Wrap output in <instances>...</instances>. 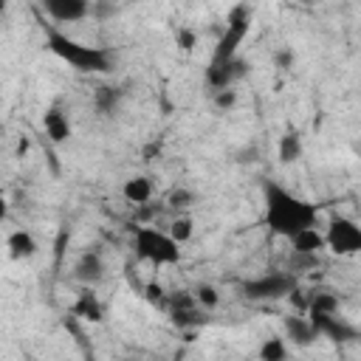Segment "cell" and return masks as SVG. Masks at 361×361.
Segmentation results:
<instances>
[{
    "instance_id": "6da1fadb",
    "label": "cell",
    "mask_w": 361,
    "mask_h": 361,
    "mask_svg": "<svg viewBox=\"0 0 361 361\" xmlns=\"http://www.w3.org/2000/svg\"><path fill=\"white\" fill-rule=\"evenodd\" d=\"M265 223L276 237L290 240L296 231L319 223L316 203H307L305 197L288 192L279 183L265 186Z\"/></svg>"
},
{
    "instance_id": "7a4b0ae2",
    "label": "cell",
    "mask_w": 361,
    "mask_h": 361,
    "mask_svg": "<svg viewBox=\"0 0 361 361\" xmlns=\"http://www.w3.org/2000/svg\"><path fill=\"white\" fill-rule=\"evenodd\" d=\"M48 48L62 59L68 62L71 68L76 71H85V73H110L113 71V59H110V51L99 48V45H85L56 28H48Z\"/></svg>"
},
{
    "instance_id": "3957f363",
    "label": "cell",
    "mask_w": 361,
    "mask_h": 361,
    "mask_svg": "<svg viewBox=\"0 0 361 361\" xmlns=\"http://www.w3.org/2000/svg\"><path fill=\"white\" fill-rule=\"evenodd\" d=\"M133 251L138 259L155 265V268H166V265H178L180 262V243L169 234L155 228L152 223L135 226L133 231Z\"/></svg>"
},
{
    "instance_id": "277c9868",
    "label": "cell",
    "mask_w": 361,
    "mask_h": 361,
    "mask_svg": "<svg viewBox=\"0 0 361 361\" xmlns=\"http://www.w3.org/2000/svg\"><path fill=\"white\" fill-rule=\"evenodd\" d=\"M293 288H296V279L290 271H265L243 282V296L251 302H276L290 296Z\"/></svg>"
},
{
    "instance_id": "5b68a950",
    "label": "cell",
    "mask_w": 361,
    "mask_h": 361,
    "mask_svg": "<svg viewBox=\"0 0 361 361\" xmlns=\"http://www.w3.org/2000/svg\"><path fill=\"white\" fill-rule=\"evenodd\" d=\"M327 237V251L338 257H355L361 254V223H355L347 214H333L324 228Z\"/></svg>"
},
{
    "instance_id": "8992f818",
    "label": "cell",
    "mask_w": 361,
    "mask_h": 361,
    "mask_svg": "<svg viewBox=\"0 0 361 361\" xmlns=\"http://www.w3.org/2000/svg\"><path fill=\"white\" fill-rule=\"evenodd\" d=\"M248 28H251V14L245 6H234L226 17V28H223V37L217 39V48H214V56L212 62H226V59H234L243 39L248 37Z\"/></svg>"
},
{
    "instance_id": "52a82bcc",
    "label": "cell",
    "mask_w": 361,
    "mask_h": 361,
    "mask_svg": "<svg viewBox=\"0 0 361 361\" xmlns=\"http://www.w3.org/2000/svg\"><path fill=\"white\" fill-rule=\"evenodd\" d=\"M54 23H82L90 14V0H39Z\"/></svg>"
},
{
    "instance_id": "ba28073f",
    "label": "cell",
    "mask_w": 361,
    "mask_h": 361,
    "mask_svg": "<svg viewBox=\"0 0 361 361\" xmlns=\"http://www.w3.org/2000/svg\"><path fill=\"white\" fill-rule=\"evenodd\" d=\"M282 330H285L288 344H293V347H310V344L319 338V333H316V327H313V322H310L307 313H305V316H299V313L285 316Z\"/></svg>"
},
{
    "instance_id": "9c48e42d",
    "label": "cell",
    "mask_w": 361,
    "mask_h": 361,
    "mask_svg": "<svg viewBox=\"0 0 361 361\" xmlns=\"http://www.w3.org/2000/svg\"><path fill=\"white\" fill-rule=\"evenodd\" d=\"M243 76V62L234 56V59H226V62H212L206 68V82L212 90H220V87H228L234 85L237 79Z\"/></svg>"
},
{
    "instance_id": "30bf717a",
    "label": "cell",
    "mask_w": 361,
    "mask_h": 361,
    "mask_svg": "<svg viewBox=\"0 0 361 361\" xmlns=\"http://www.w3.org/2000/svg\"><path fill=\"white\" fill-rule=\"evenodd\" d=\"M288 243H290L293 254H316L319 257L322 251H327V237H324V231L319 226H307V228L296 231Z\"/></svg>"
},
{
    "instance_id": "8fae6325",
    "label": "cell",
    "mask_w": 361,
    "mask_h": 361,
    "mask_svg": "<svg viewBox=\"0 0 361 361\" xmlns=\"http://www.w3.org/2000/svg\"><path fill=\"white\" fill-rule=\"evenodd\" d=\"M152 195H155V186H152V178H147V175H133L121 183V197L135 209L147 206L152 200Z\"/></svg>"
},
{
    "instance_id": "7c38bea8",
    "label": "cell",
    "mask_w": 361,
    "mask_h": 361,
    "mask_svg": "<svg viewBox=\"0 0 361 361\" xmlns=\"http://www.w3.org/2000/svg\"><path fill=\"white\" fill-rule=\"evenodd\" d=\"M73 276L82 282V285H96L104 279V259L99 251H85L76 265H73Z\"/></svg>"
},
{
    "instance_id": "4fadbf2b",
    "label": "cell",
    "mask_w": 361,
    "mask_h": 361,
    "mask_svg": "<svg viewBox=\"0 0 361 361\" xmlns=\"http://www.w3.org/2000/svg\"><path fill=\"white\" fill-rule=\"evenodd\" d=\"M42 130H45V135H48V141L51 144H65L68 138H71V118L65 116V110H59V107H51V110H45V116H42Z\"/></svg>"
},
{
    "instance_id": "5bb4252c",
    "label": "cell",
    "mask_w": 361,
    "mask_h": 361,
    "mask_svg": "<svg viewBox=\"0 0 361 361\" xmlns=\"http://www.w3.org/2000/svg\"><path fill=\"white\" fill-rule=\"evenodd\" d=\"M6 248H8V257H11V259H31V257L39 251V243H37V237H34L31 231L17 228V231L8 234Z\"/></svg>"
},
{
    "instance_id": "9a60e30c",
    "label": "cell",
    "mask_w": 361,
    "mask_h": 361,
    "mask_svg": "<svg viewBox=\"0 0 361 361\" xmlns=\"http://www.w3.org/2000/svg\"><path fill=\"white\" fill-rule=\"evenodd\" d=\"M121 99H124V93L116 85H99L93 90V104H96L99 113H116L118 104H121Z\"/></svg>"
},
{
    "instance_id": "2e32d148",
    "label": "cell",
    "mask_w": 361,
    "mask_h": 361,
    "mask_svg": "<svg viewBox=\"0 0 361 361\" xmlns=\"http://www.w3.org/2000/svg\"><path fill=\"white\" fill-rule=\"evenodd\" d=\"M73 313H76L79 319H85V322H102L104 307H102V302L96 299V293L82 290V293H79V299L73 302Z\"/></svg>"
},
{
    "instance_id": "e0dca14e",
    "label": "cell",
    "mask_w": 361,
    "mask_h": 361,
    "mask_svg": "<svg viewBox=\"0 0 361 361\" xmlns=\"http://www.w3.org/2000/svg\"><path fill=\"white\" fill-rule=\"evenodd\" d=\"M302 152H305V144H302V135L299 133H285V135H279V147H276V155H279V161L282 164H296L299 158H302Z\"/></svg>"
},
{
    "instance_id": "ac0fdd59",
    "label": "cell",
    "mask_w": 361,
    "mask_h": 361,
    "mask_svg": "<svg viewBox=\"0 0 361 361\" xmlns=\"http://www.w3.org/2000/svg\"><path fill=\"white\" fill-rule=\"evenodd\" d=\"M166 231H169L180 245H186V243L195 237V220H192L186 212H175V217L169 220Z\"/></svg>"
},
{
    "instance_id": "d6986e66",
    "label": "cell",
    "mask_w": 361,
    "mask_h": 361,
    "mask_svg": "<svg viewBox=\"0 0 361 361\" xmlns=\"http://www.w3.org/2000/svg\"><path fill=\"white\" fill-rule=\"evenodd\" d=\"M338 313V296L330 290H313L307 293V310L305 313Z\"/></svg>"
},
{
    "instance_id": "ffe728a7",
    "label": "cell",
    "mask_w": 361,
    "mask_h": 361,
    "mask_svg": "<svg viewBox=\"0 0 361 361\" xmlns=\"http://www.w3.org/2000/svg\"><path fill=\"white\" fill-rule=\"evenodd\" d=\"M288 338L285 336H271V338H265L262 344H259V350H257V355L262 358V361H282V358H288Z\"/></svg>"
},
{
    "instance_id": "44dd1931",
    "label": "cell",
    "mask_w": 361,
    "mask_h": 361,
    "mask_svg": "<svg viewBox=\"0 0 361 361\" xmlns=\"http://www.w3.org/2000/svg\"><path fill=\"white\" fill-rule=\"evenodd\" d=\"M192 203H195V192L186 189V186H175V189L166 195V206H169L172 212H186Z\"/></svg>"
},
{
    "instance_id": "7402d4cb",
    "label": "cell",
    "mask_w": 361,
    "mask_h": 361,
    "mask_svg": "<svg viewBox=\"0 0 361 361\" xmlns=\"http://www.w3.org/2000/svg\"><path fill=\"white\" fill-rule=\"evenodd\" d=\"M195 302H197L203 310H214V307L220 305V293H217V288H214V285L203 282V285H197V288H195Z\"/></svg>"
},
{
    "instance_id": "603a6c76",
    "label": "cell",
    "mask_w": 361,
    "mask_h": 361,
    "mask_svg": "<svg viewBox=\"0 0 361 361\" xmlns=\"http://www.w3.org/2000/svg\"><path fill=\"white\" fill-rule=\"evenodd\" d=\"M237 90H234V85H228V87H220V90H214L212 93V102H214V107L220 110V113H228V110H234L237 107Z\"/></svg>"
},
{
    "instance_id": "cb8c5ba5",
    "label": "cell",
    "mask_w": 361,
    "mask_h": 361,
    "mask_svg": "<svg viewBox=\"0 0 361 361\" xmlns=\"http://www.w3.org/2000/svg\"><path fill=\"white\" fill-rule=\"evenodd\" d=\"M144 296H147L152 305H166V302H169V293L164 290V285H155V282H149V285L144 288Z\"/></svg>"
},
{
    "instance_id": "d4e9b609",
    "label": "cell",
    "mask_w": 361,
    "mask_h": 361,
    "mask_svg": "<svg viewBox=\"0 0 361 361\" xmlns=\"http://www.w3.org/2000/svg\"><path fill=\"white\" fill-rule=\"evenodd\" d=\"M274 62H276V68H279V71H290V68H293V62H296V54H293L290 48H282V51H276V54H274Z\"/></svg>"
},
{
    "instance_id": "484cf974",
    "label": "cell",
    "mask_w": 361,
    "mask_h": 361,
    "mask_svg": "<svg viewBox=\"0 0 361 361\" xmlns=\"http://www.w3.org/2000/svg\"><path fill=\"white\" fill-rule=\"evenodd\" d=\"M178 45H180L183 51H192V48L197 45V37H195V31H189V28H180V31H178Z\"/></svg>"
},
{
    "instance_id": "4316f807",
    "label": "cell",
    "mask_w": 361,
    "mask_h": 361,
    "mask_svg": "<svg viewBox=\"0 0 361 361\" xmlns=\"http://www.w3.org/2000/svg\"><path fill=\"white\" fill-rule=\"evenodd\" d=\"M17 152H20V155H25V152H28V138H23V141L17 144Z\"/></svg>"
},
{
    "instance_id": "83f0119b",
    "label": "cell",
    "mask_w": 361,
    "mask_h": 361,
    "mask_svg": "<svg viewBox=\"0 0 361 361\" xmlns=\"http://www.w3.org/2000/svg\"><path fill=\"white\" fill-rule=\"evenodd\" d=\"M305 3H316V0H305Z\"/></svg>"
}]
</instances>
